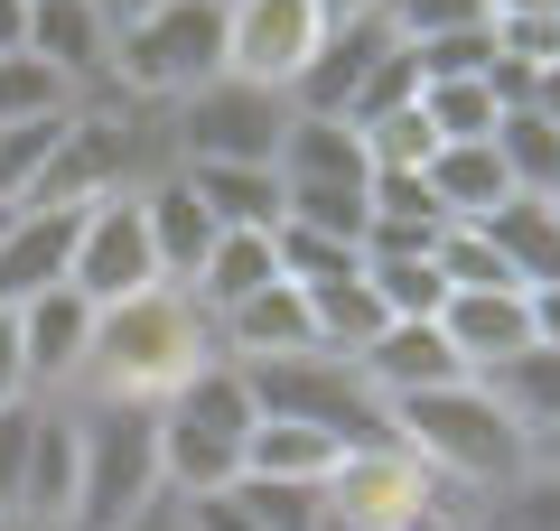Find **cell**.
Listing matches in <instances>:
<instances>
[{
  "label": "cell",
  "instance_id": "obj_1",
  "mask_svg": "<svg viewBox=\"0 0 560 531\" xmlns=\"http://www.w3.org/2000/svg\"><path fill=\"white\" fill-rule=\"evenodd\" d=\"M197 364H215V327L187 290L150 280V290L94 308V345H84V374L66 401H131V411H160Z\"/></svg>",
  "mask_w": 560,
  "mask_h": 531
},
{
  "label": "cell",
  "instance_id": "obj_2",
  "mask_svg": "<svg viewBox=\"0 0 560 531\" xmlns=\"http://www.w3.org/2000/svg\"><path fill=\"white\" fill-rule=\"evenodd\" d=\"M393 411V438L440 475L448 494H504L533 457H523V429L495 411L477 374L467 382H440V392H411V401H383Z\"/></svg>",
  "mask_w": 560,
  "mask_h": 531
},
{
  "label": "cell",
  "instance_id": "obj_3",
  "mask_svg": "<svg viewBox=\"0 0 560 531\" xmlns=\"http://www.w3.org/2000/svg\"><path fill=\"white\" fill-rule=\"evenodd\" d=\"M253 382L243 364H197L178 392L160 401V475L168 494H224L243 475V438H253Z\"/></svg>",
  "mask_w": 560,
  "mask_h": 531
},
{
  "label": "cell",
  "instance_id": "obj_4",
  "mask_svg": "<svg viewBox=\"0 0 560 531\" xmlns=\"http://www.w3.org/2000/svg\"><path fill=\"white\" fill-rule=\"evenodd\" d=\"M206 75H224V0H150L113 28V94L168 113Z\"/></svg>",
  "mask_w": 560,
  "mask_h": 531
},
{
  "label": "cell",
  "instance_id": "obj_5",
  "mask_svg": "<svg viewBox=\"0 0 560 531\" xmlns=\"http://www.w3.org/2000/svg\"><path fill=\"white\" fill-rule=\"evenodd\" d=\"M75 438H84V475H75V512L66 531H121L140 504H160V411L131 401H75Z\"/></svg>",
  "mask_w": 560,
  "mask_h": 531
},
{
  "label": "cell",
  "instance_id": "obj_6",
  "mask_svg": "<svg viewBox=\"0 0 560 531\" xmlns=\"http://www.w3.org/2000/svg\"><path fill=\"white\" fill-rule=\"evenodd\" d=\"M261 420H300V429H327L337 448H383L393 438V411L374 401V382L346 364V354L308 345V354H271V364H243Z\"/></svg>",
  "mask_w": 560,
  "mask_h": 531
},
{
  "label": "cell",
  "instance_id": "obj_7",
  "mask_svg": "<svg viewBox=\"0 0 560 531\" xmlns=\"http://www.w3.org/2000/svg\"><path fill=\"white\" fill-rule=\"evenodd\" d=\"M280 131H290V94H271V84H243V75H206L197 94H178V103L160 113L168 168H206V158L271 168Z\"/></svg>",
  "mask_w": 560,
  "mask_h": 531
},
{
  "label": "cell",
  "instance_id": "obj_8",
  "mask_svg": "<svg viewBox=\"0 0 560 531\" xmlns=\"http://www.w3.org/2000/svg\"><path fill=\"white\" fill-rule=\"evenodd\" d=\"M318 504L337 512V522H355V531H401V522H420L430 504H448V485L420 467L401 438H383V448H346L337 467H327Z\"/></svg>",
  "mask_w": 560,
  "mask_h": 531
},
{
  "label": "cell",
  "instance_id": "obj_9",
  "mask_svg": "<svg viewBox=\"0 0 560 531\" xmlns=\"http://www.w3.org/2000/svg\"><path fill=\"white\" fill-rule=\"evenodd\" d=\"M318 38H327L318 0H224V75H243V84L290 94L300 66L318 57Z\"/></svg>",
  "mask_w": 560,
  "mask_h": 531
},
{
  "label": "cell",
  "instance_id": "obj_10",
  "mask_svg": "<svg viewBox=\"0 0 560 531\" xmlns=\"http://www.w3.org/2000/svg\"><path fill=\"white\" fill-rule=\"evenodd\" d=\"M150 280H160V261H150L140 187H121V197H94V205H84V234H75V271H66V290H84L94 308H113V298L150 290Z\"/></svg>",
  "mask_w": 560,
  "mask_h": 531
},
{
  "label": "cell",
  "instance_id": "obj_11",
  "mask_svg": "<svg viewBox=\"0 0 560 531\" xmlns=\"http://www.w3.org/2000/svg\"><path fill=\"white\" fill-rule=\"evenodd\" d=\"M20 327V374H28V401H66L84 374V345H94V298L84 290H47L28 308H10Z\"/></svg>",
  "mask_w": 560,
  "mask_h": 531
},
{
  "label": "cell",
  "instance_id": "obj_12",
  "mask_svg": "<svg viewBox=\"0 0 560 531\" xmlns=\"http://www.w3.org/2000/svg\"><path fill=\"white\" fill-rule=\"evenodd\" d=\"M75 234H84V205H10V224H0V308L66 290Z\"/></svg>",
  "mask_w": 560,
  "mask_h": 531
},
{
  "label": "cell",
  "instance_id": "obj_13",
  "mask_svg": "<svg viewBox=\"0 0 560 531\" xmlns=\"http://www.w3.org/2000/svg\"><path fill=\"white\" fill-rule=\"evenodd\" d=\"M355 374L374 382V401H411V392H440V382H467V364L440 335V317H383V335L355 354Z\"/></svg>",
  "mask_w": 560,
  "mask_h": 531
},
{
  "label": "cell",
  "instance_id": "obj_14",
  "mask_svg": "<svg viewBox=\"0 0 560 531\" xmlns=\"http://www.w3.org/2000/svg\"><path fill=\"white\" fill-rule=\"evenodd\" d=\"M28 57H47L75 94L113 84V20L94 0H28Z\"/></svg>",
  "mask_w": 560,
  "mask_h": 531
},
{
  "label": "cell",
  "instance_id": "obj_15",
  "mask_svg": "<svg viewBox=\"0 0 560 531\" xmlns=\"http://www.w3.org/2000/svg\"><path fill=\"white\" fill-rule=\"evenodd\" d=\"M393 28L383 20H355V28H327L318 38V57L300 66V84H290V113H327V121H346V103L364 94V75H374L383 57H393Z\"/></svg>",
  "mask_w": 560,
  "mask_h": 531
},
{
  "label": "cell",
  "instance_id": "obj_16",
  "mask_svg": "<svg viewBox=\"0 0 560 531\" xmlns=\"http://www.w3.org/2000/svg\"><path fill=\"white\" fill-rule=\"evenodd\" d=\"M440 335L458 345L467 374H495V364H514L533 345V308H523V290H448Z\"/></svg>",
  "mask_w": 560,
  "mask_h": 531
},
{
  "label": "cell",
  "instance_id": "obj_17",
  "mask_svg": "<svg viewBox=\"0 0 560 531\" xmlns=\"http://www.w3.org/2000/svg\"><path fill=\"white\" fill-rule=\"evenodd\" d=\"M75 475H84V438H75V401H38L28 429V467H20V504L28 522H66L75 512Z\"/></svg>",
  "mask_w": 560,
  "mask_h": 531
},
{
  "label": "cell",
  "instance_id": "obj_18",
  "mask_svg": "<svg viewBox=\"0 0 560 531\" xmlns=\"http://www.w3.org/2000/svg\"><path fill=\"white\" fill-rule=\"evenodd\" d=\"M271 168H280V187H374L364 131H355V121H327V113H290Z\"/></svg>",
  "mask_w": 560,
  "mask_h": 531
},
{
  "label": "cell",
  "instance_id": "obj_19",
  "mask_svg": "<svg viewBox=\"0 0 560 531\" xmlns=\"http://www.w3.org/2000/svg\"><path fill=\"white\" fill-rule=\"evenodd\" d=\"M318 335H308V298L300 280H271V290H253L243 308L215 317V354L224 364H271V354H308Z\"/></svg>",
  "mask_w": 560,
  "mask_h": 531
},
{
  "label": "cell",
  "instance_id": "obj_20",
  "mask_svg": "<svg viewBox=\"0 0 560 531\" xmlns=\"http://www.w3.org/2000/svg\"><path fill=\"white\" fill-rule=\"evenodd\" d=\"M140 224H150V261H160V280H168V290H187V280H197V261L215 252V215L187 197L178 168H160L150 187H140Z\"/></svg>",
  "mask_w": 560,
  "mask_h": 531
},
{
  "label": "cell",
  "instance_id": "obj_21",
  "mask_svg": "<svg viewBox=\"0 0 560 531\" xmlns=\"http://www.w3.org/2000/svg\"><path fill=\"white\" fill-rule=\"evenodd\" d=\"M187 197L215 215V234H280V168H234V158H206L178 168Z\"/></svg>",
  "mask_w": 560,
  "mask_h": 531
},
{
  "label": "cell",
  "instance_id": "obj_22",
  "mask_svg": "<svg viewBox=\"0 0 560 531\" xmlns=\"http://www.w3.org/2000/svg\"><path fill=\"white\" fill-rule=\"evenodd\" d=\"M477 234L495 243V261L523 280V290L560 280V205L551 197H504L495 215H477Z\"/></svg>",
  "mask_w": 560,
  "mask_h": 531
},
{
  "label": "cell",
  "instance_id": "obj_23",
  "mask_svg": "<svg viewBox=\"0 0 560 531\" xmlns=\"http://www.w3.org/2000/svg\"><path fill=\"white\" fill-rule=\"evenodd\" d=\"M420 177H430V197H440L448 224H477V215H495V205L514 197V177H504L495 140H448V150L430 158Z\"/></svg>",
  "mask_w": 560,
  "mask_h": 531
},
{
  "label": "cell",
  "instance_id": "obj_24",
  "mask_svg": "<svg viewBox=\"0 0 560 531\" xmlns=\"http://www.w3.org/2000/svg\"><path fill=\"white\" fill-rule=\"evenodd\" d=\"M280 280V252H271V234H215V252L197 261V280H187V298L206 308V327H215L224 308H243L253 290H271Z\"/></svg>",
  "mask_w": 560,
  "mask_h": 531
},
{
  "label": "cell",
  "instance_id": "obj_25",
  "mask_svg": "<svg viewBox=\"0 0 560 531\" xmlns=\"http://www.w3.org/2000/svg\"><path fill=\"white\" fill-rule=\"evenodd\" d=\"M486 392H495V411L523 429V448H533L541 429H560V354L551 345H523L514 364H495V374H477Z\"/></svg>",
  "mask_w": 560,
  "mask_h": 531
},
{
  "label": "cell",
  "instance_id": "obj_26",
  "mask_svg": "<svg viewBox=\"0 0 560 531\" xmlns=\"http://www.w3.org/2000/svg\"><path fill=\"white\" fill-rule=\"evenodd\" d=\"M337 457H346L337 438L300 429V420H253V438H243V475H271V485H327Z\"/></svg>",
  "mask_w": 560,
  "mask_h": 531
},
{
  "label": "cell",
  "instance_id": "obj_27",
  "mask_svg": "<svg viewBox=\"0 0 560 531\" xmlns=\"http://www.w3.org/2000/svg\"><path fill=\"white\" fill-rule=\"evenodd\" d=\"M300 298H308V335H318L327 354H346V364H355V354L383 335V298L364 290V271H346V280H308Z\"/></svg>",
  "mask_w": 560,
  "mask_h": 531
},
{
  "label": "cell",
  "instance_id": "obj_28",
  "mask_svg": "<svg viewBox=\"0 0 560 531\" xmlns=\"http://www.w3.org/2000/svg\"><path fill=\"white\" fill-rule=\"evenodd\" d=\"M486 140H495L504 177H514V197H560V131L533 113V103H504Z\"/></svg>",
  "mask_w": 560,
  "mask_h": 531
},
{
  "label": "cell",
  "instance_id": "obj_29",
  "mask_svg": "<svg viewBox=\"0 0 560 531\" xmlns=\"http://www.w3.org/2000/svg\"><path fill=\"white\" fill-rule=\"evenodd\" d=\"M364 290L383 298V317H440L448 308L440 243H430V252H364Z\"/></svg>",
  "mask_w": 560,
  "mask_h": 531
},
{
  "label": "cell",
  "instance_id": "obj_30",
  "mask_svg": "<svg viewBox=\"0 0 560 531\" xmlns=\"http://www.w3.org/2000/svg\"><path fill=\"white\" fill-rule=\"evenodd\" d=\"M75 103L84 94L47 57H28V47H20V57H0V131H20V121H57V113H75Z\"/></svg>",
  "mask_w": 560,
  "mask_h": 531
},
{
  "label": "cell",
  "instance_id": "obj_31",
  "mask_svg": "<svg viewBox=\"0 0 560 531\" xmlns=\"http://www.w3.org/2000/svg\"><path fill=\"white\" fill-rule=\"evenodd\" d=\"M224 504L243 512V531H318V485H271V475H234Z\"/></svg>",
  "mask_w": 560,
  "mask_h": 531
},
{
  "label": "cell",
  "instance_id": "obj_32",
  "mask_svg": "<svg viewBox=\"0 0 560 531\" xmlns=\"http://www.w3.org/2000/svg\"><path fill=\"white\" fill-rule=\"evenodd\" d=\"M495 113H504V103H495V84H486V75H467V84H420V121H430L440 150H448V140H486V131H495Z\"/></svg>",
  "mask_w": 560,
  "mask_h": 531
},
{
  "label": "cell",
  "instance_id": "obj_33",
  "mask_svg": "<svg viewBox=\"0 0 560 531\" xmlns=\"http://www.w3.org/2000/svg\"><path fill=\"white\" fill-rule=\"evenodd\" d=\"M420 84H467V75H495V20L486 28H448V38H420L401 47Z\"/></svg>",
  "mask_w": 560,
  "mask_h": 531
},
{
  "label": "cell",
  "instance_id": "obj_34",
  "mask_svg": "<svg viewBox=\"0 0 560 531\" xmlns=\"http://www.w3.org/2000/svg\"><path fill=\"white\" fill-rule=\"evenodd\" d=\"M66 121H75V113H57V121H20V131H0V205H28V187L47 177V158H57Z\"/></svg>",
  "mask_w": 560,
  "mask_h": 531
},
{
  "label": "cell",
  "instance_id": "obj_35",
  "mask_svg": "<svg viewBox=\"0 0 560 531\" xmlns=\"http://www.w3.org/2000/svg\"><path fill=\"white\" fill-rule=\"evenodd\" d=\"M486 20H495V0H383V28H393L401 47L448 38V28H486Z\"/></svg>",
  "mask_w": 560,
  "mask_h": 531
},
{
  "label": "cell",
  "instance_id": "obj_36",
  "mask_svg": "<svg viewBox=\"0 0 560 531\" xmlns=\"http://www.w3.org/2000/svg\"><path fill=\"white\" fill-rule=\"evenodd\" d=\"M271 252H280V280H346V271H364V252L355 243H327V234H308V224H280L271 234Z\"/></svg>",
  "mask_w": 560,
  "mask_h": 531
},
{
  "label": "cell",
  "instance_id": "obj_37",
  "mask_svg": "<svg viewBox=\"0 0 560 531\" xmlns=\"http://www.w3.org/2000/svg\"><path fill=\"white\" fill-rule=\"evenodd\" d=\"M440 280H448V290H523L477 224H448V234H440Z\"/></svg>",
  "mask_w": 560,
  "mask_h": 531
},
{
  "label": "cell",
  "instance_id": "obj_38",
  "mask_svg": "<svg viewBox=\"0 0 560 531\" xmlns=\"http://www.w3.org/2000/svg\"><path fill=\"white\" fill-rule=\"evenodd\" d=\"M401 103H420V75H411V57L393 47V57L364 75V94L346 103V121H355V131H374V121H383V113H401Z\"/></svg>",
  "mask_w": 560,
  "mask_h": 531
},
{
  "label": "cell",
  "instance_id": "obj_39",
  "mask_svg": "<svg viewBox=\"0 0 560 531\" xmlns=\"http://www.w3.org/2000/svg\"><path fill=\"white\" fill-rule=\"evenodd\" d=\"M495 57L523 66V75L560 66V20H495Z\"/></svg>",
  "mask_w": 560,
  "mask_h": 531
},
{
  "label": "cell",
  "instance_id": "obj_40",
  "mask_svg": "<svg viewBox=\"0 0 560 531\" xmlns=\"http://www.w3.org/2000/svg\"><path fill=\"white\" fill-rule=\"evenodd\" d=\"M28 429H38V401H0V512L20 504V467H28Z\"/></svg>",
  "mask_w": 560,
  "mask_h": 531
},
{
  "label": "cell",
  "instance_id": "obj_41",
  "mask_svg": "<svg viewBox=\"0 0 560 531\" xmlns=\"http://www.w3.org/2000/svg\"><path fill=\"white\" fill-rule=\"evenodd\" d=\"M523 308H533V345H551V354H560V280L523 290Z\"/></svg>",
  "mask_w": 560,
  "mask_h": 531
},
{
  "label": "cell",
  "instance_id": "obj_42",
  "mask_svg": "<svg viewBox=\"0 0 560 531\" xmlns=\"http://www.w3.org/2000/svg\"><path fill=\"white\" fill-rule=\"evenodd\" d=\"M121 531H197V522H187V494H160V504H140Z\"/></svg>",
  "mask_w": 560,
  "mask_h": 531
},
{
  "label": "cell",
  "instance_id": "obj_43",
  "mask_svg": "<svg viewBox=\"0 0 560 531\" xmlns=\"http://www.w3.org/2000/svg\"><path fill=\"white\" fill-rule=\"evenodd\" d=\"M0 401H28V374H20V327L0 308Z\"/></svg>",
  "mask_w": 560,
  "mask_h": 531
},
{
  "label": "cell",
  "instance_id": "obj_44",
  "mask_svg": "<svg viewBox=\"0 0 560 531\" xmlns=\"http://www.w3.org/2000/svg\"><path fill=\"white\" fill-rule=\"evenodd\" d=\"M401 531H477V512H467L458 494H448V504H430V512H420V522H401Z\"/></svg>",
  "mask_w": 560,
  "mask_h": 531
},
{
  "label": "cell",
  "instance_id": "obj_45",
  "mask_svg": "<svg viewBox=\"0 0 560 531\" xmlns=\"http://www.w3.org/2000/svg\"><path fill=\"white\" fill-rule=\"evenodd\" d=\"M523 103H533V113H541V121L560 131V66H541V75H533V94H523Z\"/></svg>",
  "mask_w": 560,
  "mask_h": 531
},
{
  "label": "cell",
  "instance_id": "obj_46",
  "mask_svg": "<svg viewBox=\"0 0 560 531\" xmlns=\"http://www.w3.org/2000/svg\"><path fill=\"white\" fill-rule=\"evenodd\" d=\"M28 47V0H0V57H20Z\"/></svg>",
  "mask_w": 560,
  "mask_h": 531
},
{
  "label": "cell",
  "instance_id": "obj_47",
  "mask_svg": "<svg viewBox=\"0 0 560 531\" xmlns=\"http://www.w3.org/2000/svg\"><path fill=\"white\" fill-rule=\"evenodd\" d=\"M327 28H355V20H383V0H318Z\"/></svg>",
  "mask_w": 560,
  "mask_h": 531
},
{
  "label": "cell",
  "instance_id": "obj_48",
  "mask_svg": "<svg viewBox=\"0 0 560 531\" xmlns=\"http://www.w3.org/2000/svg\"><path fill=\"white\" fill-rule=\"evenodd\" d=\"M495 20H560V0H495Z\"/></svg>",
  "mask_w": 560,
  "mask_h": 531
},
{
  "label": "cell",
  "instance_id": "obj_49",
  "mask_svg": "<svg viewBox=\"0 0 560 531\" xmlns=\"http://www.w3.org/2000/svg\"><path fill=\"white\" fill-rule=\"evenodd\" d=\"M523 457H533V467H551V475H560V429H541V438H533V448H523Z\"/></svg>",
  "mask_w": 560,
  "mask_h": 531
},
{
  "label": "cell",
  "instance_id": "obj_50",
  "mask_svg": "<svg viewBox=\"0 0 560 531\" xmlns=\"http://www.w3.org/2000/svg\"><path fill=\"white\" fill-rule=\"evenodd\" d=\"M94 10H103V20L121 28V20H140V10H150V0H94Z\"/></svg>",
  "mask_w": 560,
  "mask_h": 531
},
{
  "label": "cell",
  "instance_id": "obj_51",
  "mask_svg": "<svg viewBox=\"0 0 560 531\" xmlns=\"http://www.w3.org/2000/svg\"><path fill=\"white\" fill-rule=\"evenodd\" d=\"M0 531H66V522H28V512H0Z\"/></svg>",
  "mask_w": 560,
  "mask_h": 531
},
{
  "label": "cell",
  "instance_id": "obj_52",
  "mask_svg": "<svg viewBox=\"0 0 560 531\" xmlns=\"http://www.w3.org/2000/svg\"><path fill=\"white\" fill-rule=\"evenodd\" d=\"M318 531H355V522H337V512H318Z\"/></svg>",
  "mask_w": 560,
  "mask_h": 531
},
{
  "label": "cell",
  "instance_id": "obj_53",
  "mask_svg": "<svg viewBox=\"0 0 560 531\" xmlns=\"http://www.w3.org/2000/svg\"><path fill=\"white\" fill-rule=\"evenodd\" d=\"M0 224H10V205H0Z\"/></svg>",
  "mask_w": 560,
  "mask_h": 531
}]
</instances>
